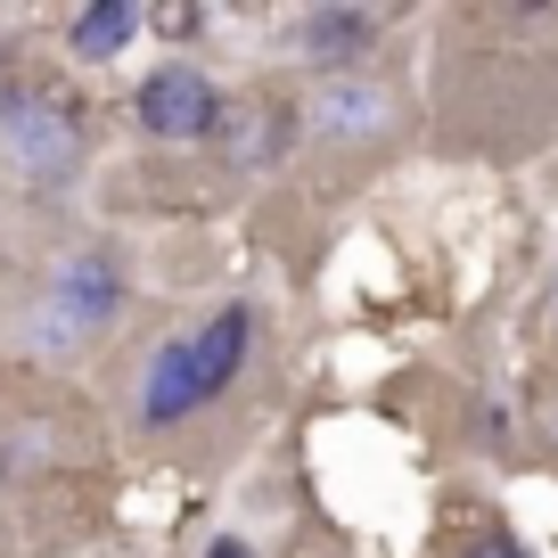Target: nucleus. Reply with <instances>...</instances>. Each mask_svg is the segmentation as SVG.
Instances as JSON below:
<instances>
[{
	"label": "nucleus",
	"instance_id": "f257e3e1",
	"mask_svg": "<svg viewBox=\"0 0 558 558\" xmlns=\"http://www.w3.org/2000/svg\"><path fill=\"white\" fill-rule=\"evenodd\" d=\"M246 345H255V313H246V304H222L206 329L157 345V362H148V378H140V418H148V427H173V418L206 411V402L239 378Z\"/></svg>",
	"mask_w": 558,
	"mask_h": 558
},
{
	"label": "nucleus",
	"instance_id": "f03ea898",
	"mask_svg": "<svg viewBox=\"0 0 558 558\" xmlns=\"http://www.w3.org/2000/svg\"><path fill=\"white\" fill-rule=\"evenodd\" d=\"M107 313H116V255H74L66 271H58L50 304H41L34 337H41L50 353H66V345H83Z\"/></svg>",
	"mask_w": 558,
	"mask_h": 558
},
{
	"label": "nucleus",
	"instance_id": "7ed1b4c3",
	"mask_svg": "<svg viewBox=\"0 0 558 558\" xmlns=\"http://www.w3.org/2000/svg\"><path fill=\"white\" fill-rule=\"evenodd\" d=\"M140 123L157 140H206L222 123V99H214V83L197 66H157L140 83Z\"/></svg>",
	"mask_w": 558,
	"mask_h": 558
},
{
	"label": "nucleus",
	"instance_id": "20e7f679",
	"mask_svg": "<svg viewBox=\"0 0 558 558\" xmlns=\"http://www.w3.org/2000/svg\"><path fill=\"white\" fill-rule=\"evenodd\" d=\"M0 148H9L25 173H41V181L74 173V157H83L74 123L58 116V107H34V99H9V107H0Z\"/></svg>",
	"mask_w": 558,
	"mask_h": 558
},
{
	"label": "nucleus",
	"instance_id": "39448f33",
	"mask_svg": "<svg viewBox=\"0 0 558 558\" xmlns=\"http://www.w3.org/2000/svg\"><path fill=\"white\" fill-rule=\"evenodd\" d=\"M313 123H320V132H378V123H386V90L337 83V90H320V99H313Z\"/></svg>",
	"mask_w": 558,
	"mask_h": 558
},
{
	"label": "nucleus",
	"instance_id": "423d86ee",
	"mask_svg": "<svg viewBox=\"0 0 558 558\" xmlns=\"http://www.w3.org/2000/svg\"><path fill=\"white\" fill-rule=\"evenodd\" d=\"M132 25H140L132 0H99V9H83V17H74V58H116L123 41H132Z\"/></svg>",
	"mask_w": 558,
	"mask_h": 558
},
{
	"label": "nucleus",
	"instance_id": "0eeeda50",
	"mask_svg": "<svg viewBox=\"0 0 558 558\" xmlns=\"http://www.w3.org/2000/svg\"><path fill=\"white\" fill-rule=\"evenodd\" d=\"M369 34H378V25L353 17V9H320V17H304V50H313V58H345V50H362Z\"/></svg>",
	"mask_w": 558,
	"mask_h": 558
},
{
	"label": "nucleus",
	"instance_id": "6e6552de",
	"mask_svg": "<svg viewBox=\"0 0 558 558\" xmlns=\"http://www.w3.org/2000/svg\"><path fill=\"white\" fill-rule=\"evenodd\" d=\"M460 558H525V550H518V542H509V534H476V542H469V550H460Z\"/></svg>",
	"mask_w": 558,
	"mask_h": 558
},
{
	"label": "nucleus",
	"instance_id": "1a4fd4ad",
	"mask_svg": "<svg viewBox=\"0 0 558 558\" xmlns=\"http://www.w3.org/2000/svg\"><path fill=\"white\" fill-rule=\"evenodd\" d=\"M206 558H255V550H246V542H239V534H222V542H214V550H206Z\"/></svg>",
	"mask_w": 558,
	"mask_h": 558
}]
</instances>
